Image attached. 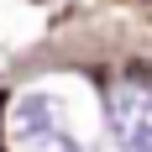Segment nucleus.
Returning <instances> with one entry per match:
<instances>
[{
  "mask_svg": "<svg viewBox=\"0 0 152 152\" xmlns=\"http://www.w3.org/2000/svg\"><path fill=\"white\" fill-rule=\"evenodd\" d=\"M110 131L121 142V152H152V89L147 84H121L105 100Z\"/></svg>",
  "mask_w": 152,
  "mask_h": 152,
  "instance_id": "obj_1",
  "label": "nucleus"
}]
</instances>
